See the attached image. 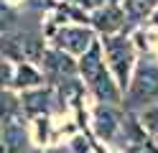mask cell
Wrapping results in <instances>:
<instances>
[{
    "label": "cell",
    "mask_w": 158,
    "mask_h": 153,
    "mask_svg": "<svg viewBox=\"0 0 158 153\" xmlns=\"http://www.w3.org/2000/svg\"><path fill=\"white\" fill-rule=\"evenodd\" d=\"M77 74L84 79L87 89H89L102 105H115V102L123 100V92H120V87L115 84V79H112L110 71H107V64H105V59H102L100 41H94L92 49L87 51L84 56H79Z\"/></svg>",
    "instance_id": "1"
},
{
    "label": "cell",
    "mask_w": 158,
    "mask_h": 153,
    "mask_svg": "<svg viewBox=\"0 0 158 153\" xmlns=\"http://www.w3.org/2000/svg\"><path fill=\"white\" fill-rule=\"evenodd\" d=\"M100 46H102V59L107 64V71L112 74L115 84L125 95L127 87H130L133 71H135V46H133V41L125 33H115V36H102Z\"/></svg>",
    "instance_id": "2"
},
{
    "label": "cell",
    "mask_w": 158,
    "mask_h": 153,
    "mask_svg": "<svg viewBox=\"0 0 158 153\" xmlns=\"http://www.w3.org/2000/svg\"><path fill=\"white\" fill-rule=\"evenodd\" d=\"M94 41H97V33L92 31V26L66 23V26H59L56 31H51V46L66 56H84Z\"/></svg>",
    "instance_id": "3"
},
{
    "label": "cell",
    "mask_w": 158,
    "mask_h": 153,
    "mask_svg": "<svg viewBox=\"0 0 158 153\" xmlns=\"http://www.w3.org/2000/svg\"><path fill=\"white\" fill-rule=\"evenodd\" d=\"M127 100L135 105H156L158 100V66L156 64H140L127 87Z\"/></svg>",
    "instance_id": "4"
},
{
    "label": "cell",
    "mask_w": 158,
    "mask_h": 153,
    "mask_svg": "<svg viewBox=\"0 0 158 153\" xmlns=\"http://www.w3.org/2000/svg\"><path fill=\"white\" fill-rule=\"evenodd\" d=\"M41 64H44V79L48 77V79L66 82V79H72V77L77 74V61H74L72 56L61 54V51H56V49L44 51Z\"/></svg>",
    "instance_id": "5"
},
{
    "label": "cell",
    "mask_w": 158,
    "mask_h": 153,
    "mask_svg": "<svg viewBox=\"0 0 158 153\" xmlns=\"http://www.w3.org/2000/svg\"><path fill=\"white\" fill-rule=\"evenodd\" d=\"M123 28H125V10L117 3L92 13V31L94 33L100 31L102 36H115V33H123Z\"/></svg>",
    "instance_id": "6"
},
{
    "label": "cell",
    "mask_w": 158,
    "mask_h": 153,
    "mask_svg": "<svg viewBox=\"0 0 158 153\" xmlns=\"http://www.w3.org/2000/svg\"><path fill=\"white\" fill-rule=\"evenodd\" d=\"M44 71L38 69L36 64H28V61H18L15 64V71H13V92H31V89H38L44 87Z\"/></svg>",
    "instance_id": "7"
},
{
    "label": "cell",
    "mask_w": 158,
    "mask_h": 153,
    "mask_svg": "<svg viewBox=\"0 0 158 153\" xmlns=\"http://www.w3.org/2000/svg\"><path fill=\"white\" fill-rule=\"evenodd\" d=\"M51 102H54V92L51 89H31V92H23L21 95V110L26 115H44V112L51 110Z\"/></svg>",
    "instance_id": "8"
},
{
    "label": "cell",
    "mask_w": 158,
    "mask_h": 153,
    "mask_svg": "<svg viewBox=\"0 0 158 153\" xmlns=\"http://www.w3.org/2000/svg\"><path fill=\"white\" fill-rule=\"evenodd\" d=\"M94 130H97V135L105 138V140H115L117 133L123 130V122L112 112L110 105H100L97 107V112H94Z\"/></svg>",
    "instance_id": "9"
},
{
    "label": "cell",
    "mask_w": 158,
    "mask_h": 153,
    "mask_svg": "<svg viewBox=\"0 0 158 153\" xmlns=\"http://www.w3.org/2000/svg\"><path fill=\"white\" fill-rule=\"evenodd\" d=\"M23 115L21 110V95L13 89H3L0 92V125H8V122H18Z\"/></svg>",
    "instance_id": "10"
},
{
    "label": "cell",
    "mask_w": 158,
    "mask_h": 153,
    "mask_svg": "<svg viewBox=\"0 0 158 153\" xmlns=\"http://www.w3.org/2000/svg\"><path fill=\"white\" fill-rule=\"evenodd\" d=\"M125 3V18L130 20H143L158 8V0H123Z\"/></svg>",
    "instance_id": "11"
},
{
    "label": "cell",
    "mask_w": 158,
    "mask_h": 153,
    "mask_svg": "<svg viewBox=\"0 0 158 153\" xmlns=\"http://www.w3.org/2000/svg\"><path fill=\"white\" fill-rule=\"evenodd\" d=\"M140 125L145 128L148 135L158 143V102H156V105H148V107L140 112Z\"/></svg>",
    "instance_id": "12"
},
{
    "label": "cell",
    "mask_w": 158,
    "mask_h": 153,
    "mask_svg": "<svg viewBox=\"0 0 158 153\" xmlns=\"http://www.w3.org/2000/svg\"><path fill=\"white\" fill-rule=\"evenodd\" d=\"M13 71H15V64L8 56L0 54V92L13 87Z\"/></svg>",
    "instance_id": "13"
},
{
    "label": "cell",
    "mask_w": 158,
    "mask_h": 153,
    "mask_svg": "<svg viewBox=\"0 0 158 153\" xmlns=\"http://www.w3.org/2000/svg\"><path fill=\"white\" fill-rule=\"evenodd\" d=\"M72 3L84 8V10H100V8H107V5H115L117 0H72Z\"/></svg>",
    "instance_id": "14"
},
{
    "label": "cell",
    "mask_w": 158,
    "mask_h": 153,
    "mask_svg": "<svg viewBox=\"0 0 158 153\" xmlns=\"http://www.w3.org/2000/svg\"><path fill=\"white\" fill-rule=\"evenodd\" d=\"M0 153H8V146H5V135H3V125H0Z\"/></svg>",
    "instance_id": "15"
},
{
    "label": "cell",
    "mask_w": 158,
    "mask_h": 153,
    "mask_svg": "<svg viewBox=\"0 0 158 153\" xmlns=\"http://www.w3.org/2000/svg\"><path fill=\"white\" fill-rule=\"evenodd\" d=\"M33 153H69V151H61V148H54V151H33Z\"/></svg>",
    "instance_id": "16"
},
{
    "label": "cell",
    "mask_w": 158,
    "mask_h": 153,
    "mask_svg": "<svg viewBox=\"0 0 158 153\" xmlns=\"http://www.w3.org/2000/svg\"><path fill=\"white\" fill-rule=\"evenodd\" d=\"M0 49H3V36H0Z\"/></svg>",
    "instance_id": "17"
}]
</instances>
